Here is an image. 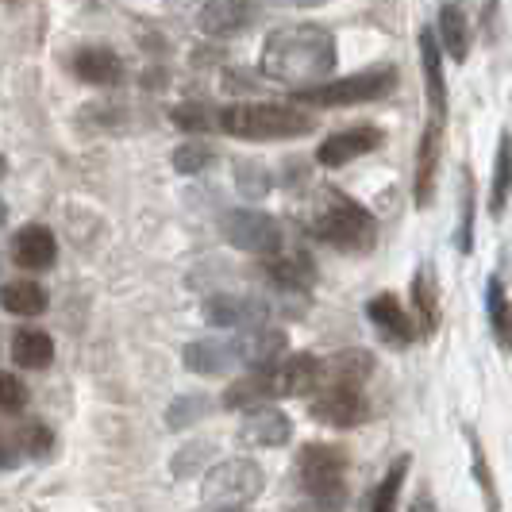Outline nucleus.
<instances>
[{
	"label": "nucleus",
	"instance_id": "f257e3e1",
	"mask_svg": "<svg viewBox=\"0 0 512 512\" xmlns=\"http://www.w3.org/2000/svg\"><path fill=\"white\" fill-rule=\"evenodd\" d=\"M335 70V39L320 24H285L262 47V74L289 89H316Z\"/></svg>",
	"mask_w": 512,
	"mask_h": 512
},
{
	"label": "nucleus",
	"instance_id": "f03ea898",
	"mask_svg": "<svg viewBox=\"0 0 512 512\" xmlns=\"http://www.w3.org/2000/svg\"><path fill=\"white\" fill-rule=\"evenodd\" d=\"M308 231L328 243L335 251H370L374 239H378V220L370 216V208H362L359 201H351L343 189H320V205Z\"/></svg>",
	"mask_w": 512,
	"mask_h": 512
},
{
	"label": "nucleus",
	"instance_id": "7ed1b4c3",
	"mask_svg": "<svg viewBox=\"0 0 512 512\" xmlns=\"http://www.w3.org/2000/svg\"><path fill=\"white\" fill-rule=\"evenodd\" d=\"M220 128L235 139H301L316 128V116L301 104H231L220 112Z\"/></svg>",
	"mask_w": 512,
	"mask_h": 512
},
{
	"label": "nucleus",
	"instance_id": "20e7f679",
	"mask_svg": "<svg viewBox=\"0 0 512 512\" xmlns=\"http://www.w3.org/2000/svg\"><path fill=\"white\" fill-rule=\"evenodd\" d=\"M393 89H397V70L370 66L362 74L335 77V81H324L316 89H305V93H297V101L312 104V108H355V104L385 101Z\"/></svg>",
	"mask_w": 512,
	"mask_h": 512
},
{
	"label": "nucleus",
	"instance_id": "39448f33",
	"mask_svg": "<svg viewBox=\"0 0 512 512\" xmlns=\"http://www.w3.org/2000/svg\"><path fill=\"white\" fill-rule=\"evenodd\" d=\"M266 489V474L255 459H224L216 462L201 482V501L208 509H243Z\"/></svg>",
	"mask_w": 512,
	"mask_h": 512
},
{
	"label": "nucleus",
	"instance_id": "423d86ee",
	"mask_svg": "<svg viewBox=\"0 0 512 512\" xmlns=\"http://www.w3.org/2000/svg\"><path fill=\"white\" fill-rule=\"evenodd\" d=\"M347 451L339 443H305L297 455V482L308 497L343 501V478H347Z\"/></svg>",
	"mask_w": 512,
	"mask_h": 512
},
{
	"label": "nucleus",
	"instance_id": "0eeeda50",
	"mask_svg": "<svg viewBox=\"0 0 512 512\" xmlns=\"http://www.w3.org/2000/svg\"><path fill=\"white\" fill-rule=\"evenodd\" d=\"M220 231L231 247L247 255H278L282 251V224L255 208H235L220 220Z\"/></svg>",
	"mask_w": 512,
	"mask_h": 512
},
{
	"label": "nucleus",
	"instance_id": "6e6552de",
	"mask_svg": "<svg viewBox=\"0 0 512 512\" xmlns=\"http://www.w3.org/2000/svg\"><path fill=\"white\" fill-rule=\"evenodd\" d=\"M366 416H370V405L362 397V385L320 378V389L312 397V420L332 424V428H355Z\"/></svg>",
	"mask_w": 512,
	"mask_h": 512
},
{
	"label": "nucleus",
	"instance_id": "1a4fd4ad",
	"mask_svg": "<svg viewBox=\"0 0 512 512\" xmlns=\"http://www.w3.org/2000/svg\"><path fill=\"white\" fill-rule=\"evenodd\" d=\"M385 143V131L374 128V124H359V128H343L328 135L324 143H320V151H316V162L324 166V170H339V166H347V162H355L362 154L378 151Z\"/></svg>",
	"mask_w": 512,
	"mask_h": 512
},
{
	"label": "nucleus",
	"instance_id": "9d476101",
	"mask_svg": "<svg viewBox=\"0 0 512 512\" xmlns=\"http://www.w3.org/2000/svg\"><path fill=\"white\" fill-rule=\"evenodd\" d=\"M266 316H270V308H266V301H258V297L220 293V297H208L205 301V320L212 328L251 332V328H266Z\"/></svg>",
	"mask_w": 512,
	"mask_h": 512
},
{
	"label": "nucleus",
	"instance_id": "9b49d317",
	"mask_svg": "<svg viewBox=\"0 0 512 512\" xmlns=\"http://www.w3.org/2000/svg\"><path fill=\"white\" fill-rule=\"evenodd\" d=\"M258 16H262L258 0H208L197 16V27L212 39H231V35L247 31Z\"/></svg>",
	"mask_w": 512,
	"mask_h": 512
},
{
	"label": "nucleus",
	"instance_id": "f8f14e48",
	"mask_svg": "<svg viewBox=\"0 0 512 512\" xmlns=\"http://www.w3.org/2000/svg\"><path fill=\"white\" fill-rule=\"evenodd\" d=\"M270 374H274V397H308L320 389L324 362L316 355H289V359L274 362Z\"/></svg>",
	"mask_w": 512,
	"mask_h": 512
},
{
	"label": "nucleus",
	"instance_id": "ddd939ff",
	"mask_svg": "<svg viewBox=\"0 0 512 512\" xmlns=\"http://www.w3.org/2000/svg\"><path fill=\"white\" fill-rule=\"evenodd\" d=\"M289 436H293V420L282 409H274V405L247 409L243 424H239V439L247 447H285Z\"/></svg>",
	"mask_w": 512,
	"mask_h": 512
},
{
	"label": "nucleus",
	"instance_id": "4468645a",
	"mask_svg": "<svg viewBox=\"0 0 512 512\" xmlns=\"http://www.w3.org/2000/svg\"><path fill=\"white\" fill-rule=\"evenodd\" d=\"M181 362H185V370L205 374V378H216V374H228L235 366H243L235 339H197L181 351Z\"/></svg>",
	"mask_w": 512,
	"mask_h": 512
},
{
	"label": "nucleus",
	"instance_id": "2eb2a0df",
	"mask_svg": "<svg viewBox=\"0 0 512 512\" xmlns=\"http://www.w3.org/2000/svg\"><path fill=\"white\" fill-rule=\"evenodd\" d=\"M366 316H370V324L378 328V332L389 339V343H397V347H405L416 339V320H412V312H405V305L393 297V293H378L370 305H366Z\"/></svg>",
	"mask_w": 512,
	"mask_h": 512
},
{
	"label": "nucleus",
	"instance_id": "dca6fc26",
	"mask_svg": "<svg viewBox=\"0 0 512 512\" xmlns=\"http://www.w3.org/2000/svg\"><path fill=\"white\" fill-rule=\"evenodd\" d=\"M420 58H424V89H428V108L436 124H447V81H443V51L436 43V31H420Z\"/></svg>",
	"mask_w": 512,
	"mask_h": 512
},
{
	"label": "nucleus",
	"instance_id": "f3484780",
	"mask_svg": "<svg viewBox=\"0 0 512 512\" xmlns=\"http://www.w3.org/2000/svg\"><path fill=\"white\" fill-rule=\"evenodd\" d=\"M443 128H447V124L428 120L424 139H420V151H416V181H412V193H416V205L420 208H428L432 193H436V166H439V154H443Z\"/></svg>",
	"mask_w": 512,
	"mask_h": 512
},
{
	"label": "nucleus",
	"instance_id": "a211bd4d",
	"mask_svg": "<svg viewBox=\"0 0 512 512\" xmlns=\"http://www.w3.org/2000/svg\"><path fill=\"white\" fill-rule=\"evenodd\" d=\"M235 347H239V362H243V366L266 370V366L282 362L289 339H285V332H278V328H251V332H243L235 339Z\"/></svg>",
	"mask_w": 512,
	"mask_h": 512
},
{
	"label": "nucleus",
	"instance_id": "6ab92c4d",
	"mask_svg": "<svg viewBox=\"0 0 512 512\" xmlns=\"http://www.w3.org/2000/svg\"><path fill=\"white\" fill-rule=\"evenodd\" d=\"M436 43L439 51H447L451 62H466V54H470V24H466V12H462L455 0L439 4Z\"/></svg>",
	"mask_w": 512,
	"mask_h": 512
},
{
	"label": "nucleus",
	"instance_id": "aec40b11",
	"mask_svg": "<svg viewBox=\"0 0 512 512\" xmlns=\"http://www.w3.org/2000/svg\"><path fill=\"white\" fill-rule=\"evenodd\" d=\"M54 255H58V243H54V235L43 224H27L12 239V258L24 270H47V266H54Z\"/></svg>",
	"mask_w": 512,
	"mask_h": 512
},
{
	"label": "nucleus",
	"instance_id": "412c9836",
	"mask_svg": "<svg viewBox=\"0 0 512 512\" xmlns=\"http://www.w3.org/2000/svg\"><path fill=\"white\" fill-rule=\"evenodd\" d=\"M74 74L89 85H116L124 77V62L104 47H81L74 54Z\"/></svg>",
	"mask_w": 512,
	"mask_h": 512
},
{
	"label": "nucleus",
	"instance_id": "4be33fe9",
	"mask_svg": "<svg viewBox=\"0 0 512 512\" xmlns=\"http://www.w3.org/2000/svg\"><path fill=\"white\" fill-rule=\"evenodd\" d=\"M266 401H274V374H270V366L266 370H251L247 378H239L224 393V405L228 409H258Z\"/></svg>",
	"mask_w": 512,
	"mask_h": 512
},
{
	"label": "nucleus",
	"instance_id": "5701e85b",
	"mask_svg": "<svg viewBox=\"0 0 512 512\" xmlns=\"http://www.w3.org/2000/svg\"><path fill=\"white\" fill-rule=\"evenodd\" d=\"M486 312H489V328L501 351H512V301L505 282L493 274L486 282Z\"/></svg>",
	"mask_w": 512,
	"mask_h": 512
},
{
	"label": "nucleus",
	"instance_id": "b1692460",
	"mask_svg": "<svg viewBox=\"0 0 512 512\" xmlns=\"http://www.w3.org/2000/svg\"><path fill=\"white\" fill-rule=\"evenodd\" d=\"M266 274L282 285V289H308V285L316 282V266H312V258H308L305 251H293V255H270Z\"/></svg>",
	"mask_w": 512,
	"mask_h": 512
},
{
	"label": "nucleus",
	"instance_id": "393cba45",
	"mask_svg": "<svg viewBox=\"0 0 512 512\" xmlns=\"http://www.w3.org/2000/svg\"><path fill=\"white\" fill-rule=\"evenodd\" d=\"M509 193H512V135L501 131V139H497V158H493V185H489V212H493V216L505 212Z\"/></svg>",
	"mask_w": 512,
	"mask_h": 512
},
{
	"label": "nucleus",
	"instance_id": "a878e982",
	"mask_svg": "<svg viewBox=\"0 0 512 512\" xmlns=\"http://www.w3.org/2000/svg\"><path fill=\"white\" fill-rule=\"evenodd\" d=\"M12 359L20 362L24 370H47L54 359V343L47 332H39V328H24V332H16L12 339Z\"/></svg>",
	"mask_w": 512,
	"mask_h": 512
},
{
	"label": "nucleus",
	"instance_id": "bb28decb",
	"mask_svg": "<svg viewBox=\"0 0 512 512\" xmlns=\"http://www.w3.org/2000/svg\"><path fill=\"white\" fill-rule=\"evenodd\" d=\"M412 320L420 316V328L416 332L432 335L439 324V297H436V282H432V270H420L416 278H412Z\"/></svg>",
	"mask_w": 512,
	"mask_h": 512
},
{
	"label": "nucleus",
	"instance_id": "cd10ccee",
	"mask_svg": "<svg viewBox=\"0 0 512 512\" xmlns=\"http://www.w3.org/2000/svg\"><path fill=\"white\" fill-rule=\"evenodd\" d=\"M0 305L12 316H39L47 308V289L35 282H12L0 289Z\"/></svg>",
	"mask_w": 512,
	"mask_h": 512
},
{
	"label": "nucleus",
	"instance_id": "c85d7f7f",
	"mask_svg": "<svg viewBox=\"0 0 512 512\" xmlns=\"http://www.w3.org/2000/svg\"><path fill=\"white\" fill-rule=\"evenodd\" d=\"M409 466H412L409 455H397V459H393V466L385 470L382 486L374 489V497H370V512H393L397 509V497H401V486H405Z\"/></svg>",
	"mask_w": 512,
	"mask_h": 512
},
{
	"label": "nucleus",
	"instance_id": "c756f323",
	"mask_svg": "<svg viewBox=\"0 0 512 512\" xmlns=\"http://www.w3.org/2000/svg\"><path fill=\"white\" fill-rule=\"evenodd\" d=\"M208 409H212V401H208L205 393H189V397H178V401L166 409V424H170L174 432H181V428L197 424L201 416H208Z\"/></svg>",
	"mask_w": 512,
	"mask_h": 512
},
{
	"label": "nucleus",
	"instance_id": "7c9ffc66",
	"mask_svg": "<svg viewBox=\"0 0 512 512\" xmlns=\"http://www.w3.org/2000/svg\"><path fill=\"white\" fill-rule=\"evenodd\" d=\"M470 462H474V478L486 493V512H501V501H497V486H493V474H489L486 451H482V439L470 436Z\"/></svg>",
	"mask_w": 512,
	"mask_h": 512
},
{
	"label": "nucleus",
	"instance_id": "2f4dec72",
	"mask_svg": "<svg viewBox=\"0 0 512 512\" xmlns=\"http://www.w3.org/2000/svg\"><path fill=\"white\" fill-rule=\"evenodd\" d=\"M459 251L470 255L474 251V185H470V170H462V212H459Z\"/></svg>",
	"mask_w": 512,
	"mask_h": 512
},
{
	"label": "nucleus",
	"instance_id": "473e14b6",
	"mask_svg": "<svg viewBox=\"0 0 512 512\" xmlns=\"http://www.w3.org/2000/svg\"><path fill=\"white\" fill-rule=\"evenodd\" d=\"M208 162H212V147H208V143H197V139L181 143L178 151H174V170H178V174H197V170H205Z\"/></svg>",
	"mask_w": 512,
	"mask_h": 512
},
{
	"label": "nucleus",
	"instance_id": "72a5a7b5",
	"mask_svg": "<svg viewBox=\"0 0 512 512\" xmlns=\"http://www.w3.org/2000/svg\"><path fill=\"white\" fill-rule=\"evenodd\" d=\"M235 181H239V189H243L247 197H266V193H270V174H266L262 166H255V162H239Z\"/></svg>",
	"mask_w": 512,
	"mask_h": 512
},
{
	"label": "nucleus",
	"instance_id": "f704fd0d",
	"mask_svg": "<svg viewBox=\"0 0 512 512\" xmlns=\"http://www.w3.org/2000/svg\"><path fill=\"white\" fill-rule=\"evenodd\" d=\"M27 405V385L16 374H0V412H20Z\"/></svg>",
	"mask_w": 512,
	"mask_h": 512
},
{
	"label": "nucleus",
	"instance_id": "c9c22d12",
	"mask_svg": "<svg viewBox=\"0 0 512 512\" xmlns=\"http://www.w3.org/2000/svg\"><path fill=\"white\" fill-rule=\"evenodd\" d=\"M51 443L54 439L43 424H24V428H20V436H16V447H24V451H31V455H47V447H51Z\"/></svg>",
	"mask_w": 512,
	"mask_h": 512
},
{
	"label": "nucleus",
	"instance_id": "e433bc0d",
	"mask_svg": "<svg viewBox=\"0 0 512 512\" xmlns=\"http://www.w3.org/2000/svg\"><path fill=\"white\" fill-rule=\"evenodd\" d=\"M20 466V447H16V436H8L0 428V470H16Z\"/></svg>",
	"mask_w": 512,
	"mask_h": 512
},
{
	"label": "nucleus",
	"instance_id": "4c0bfd02",
	"mask_svg": "<svg viewBox=\"0 0 512 512\" xmlns=\"http://www.w3.org/2000/svg\"><path fill=\"white\" fill-rule=\"evenodd\" d=\"M285 512H343V501H328V497H305L301 505H289Z\"/></svg>",
	"mask_w": 512,
	"mask_h": 512
},
{
	"label": "nucleus",
	"instance_id": "58836bf2",
	"mask_svg": "<svg viewBox=\"0 0 512 512\" xmlns=\"http://www.w3.org/2000/svg\"><path fill=\"white\" fill-rule=\"evenodd\" d=\"M174 120H178L185 131H201V128H205L208 116L201 112V108H178V112H174Z\"/></svg>",
	"mask_w": 512,
	"mask_h": 512
},
{
	"label": "nucleus",
	"instance_id": "ea45409f",
	"mask_svg": "<svg viewBox=\"0 0 512 512\" xmlns=\"http://www.w3.org/2000/svg\"><path fill=\"white\" fill-rule=\"evenodd\" d=\"M297 8H316V4H324V0H293Z\"/></svg>",
	"mask_w": 512,
	"mask_h": 512
},
{
	"label": "nucleus",
	"instance_id": "a19ab883",
	"mask_svg": "<svg viewBox=\"0 0 512 512\" xmlns=\"http://www.w3.org/2000/svg\"><path fill=\"white\" fill-rule=\"evenodd\" d=\"M4 216H8V208H4V201H0V224H4Z\"/></svg>",
	"mask_w": 512,
	"mask_h": 512
},
{
	"label": "nucleus",
	"instance_id": "79ce46f5",
	"mask_svg": "<svg viewBox=\"0 0 512 512\" xmlns=\"http://www.w3.org/2000/svg\"><path fill=\"white\" fill-rule=\"evenodd\" d=\"M0 178H4V158H0Z\"/></svg>",
	"mask_w": 512,
	"mask_h": 512
},
{
	"label": "nucleus",
	"instance_id": "37998d69",
	"mask_svg": "<svg viewBox=\"0 0 512 512\" xmlns=\"http://www.w3.org/2000/svg\"><path fill=\"white\" fill-rule=\"evenodd\" d=\"M220 512H243V509H220Z\"/></svg>",
	"mask_w": 512,
	"mask_h": 512
}]
</instances>
